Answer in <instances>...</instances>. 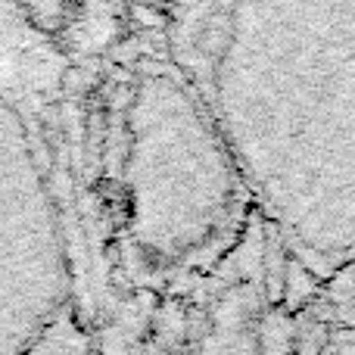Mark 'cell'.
<instances>
[{
  "instance_id": "1",
  "label": "cell",
  "mask_w": 355,
  "mask_h": 355,
  "mask_svg": "<svg viewBox=\"0 0 355 355\" xmlns=\"http://www.w3.org/2000/svg\"><path fill=\"white\" fill-rule=\"evenodd\" d=\"M318 25H259L237 3L218 19L202 66L209 110L234 166L355 162V0H306Z\"/></svg>"
},
{
  "instance_id": "2",
  "label": "cell",
  "mask_w": 355,
  "mask_h": 355,
  "mask_svg": "<svg viewBox=\"0 0 355 355\" xmlns=\"http://www.w3.org/2000/svg\"><path fill=\"white\" fill-rule=\"evenodd\" d=\"M334 306L355 315V268L346 277H340V284L334 281Z\"/></svg>"
}]
</instances>
